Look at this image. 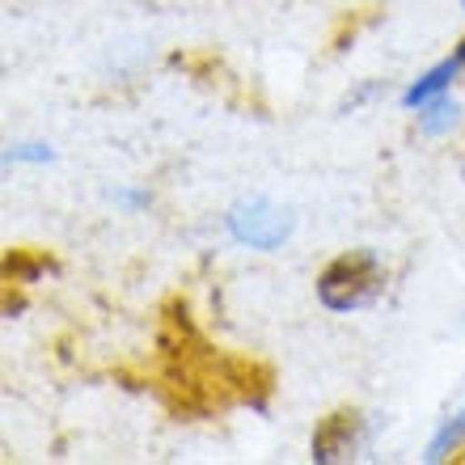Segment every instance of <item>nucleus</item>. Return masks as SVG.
<instances>
[{
    "instance_id": "nucleus-1",
    "label": "nucleus",
    "mask_w": 465,
    "mask_h": 465,
    "mask_svg": "<svg viewBox=\"0 0 465 465\" xmlns=\"http://www.w3.org/2000/svg\"><path fill=\"white\" fill-rule=\"evenodd\" d=\"M385 292V267L372 250H347L318 275V301L331 313H355Z\"/></svg>"
},
{
    "instance_id": "nucleus-2",
    "label": "nucleus",
    "mask_w": 465,
    "mask_h": 465,
    "mask_svg": "<svg viewBox=\"0 0 465 465\" xmlns=\"http://www.w3.org/2000/svg\"><path fill=\"white\" fill-rule=\"evenodd\" d=\"M229 232L250 250H275L292 237V212L271 199H242L229 208Z\"/></svg>"
},
{
    "instance_id": "nucleus-3",
    "label": "nucleus",
    "mask_w": 465,
    "mask_h": 465,
    "mask_svg": "<svg viewBox=\"0 0 465 465\" xmlns=\"http://www.w3.org/2000/svg\"><path fill=\"white\" fill-rule=\"evenodd\" d=\"M364 436V419L355 406H339L326 419H318L313 428V461L318 465H334V461H351Z\"/></svg>"
},
{
    "instance_id": "nucleus-4",
    "label": "nucleus",
    "mask_w": 465,
    "mask_h": 465,
    "mask_svg": "<svg viewBox=\"0 0 465 465\" xmlns=\"http://www.w3.org/2000/svg\"><path fill=\"white\" fill-rule=\"evenodd\" d=\"M461 64H465V43L461 47H457V55H449V60H440L436 64V68H431V73H423L415 81V85L406 89V106H411V111H415V106H428L431 98H440L444 89H449V81H453L457 73H461Z\"/></svg>"
},
{
    "instance_id": "nucleus-5",
    "label": "nucleus",
    "mask_w": 465,
    "mask_h": 465,
    "mask_svg": "<svg viewBox=\"0 0 465 465\" xmlns=\"http://www.w3.org/2000/svg\"><path fill=\"white\" fill-rule=\"evenodd\" d=\"M51 271V254H43V250H25V245H17V250H9L5 254V283H35L38 275H47Z\"/></svg>"
},
{
    "instance_id": "nucleus-6",
    "label": "nucleus",
    "mask_w": 465,
    "mask_h": 465,
    "mask_svg": "<svg viewBox=\"0 0 465 465\" xmlns=\"http://www.w3.org/2000/svg\"><path fill=\"white\" fill-rule=\"evenodd\" d=\"M461 444H465V411L461 415H453L440 431H436V440H431V449H428V461H444V457H453Z\"/></svg>"
},
{
    "instance_id": "nucleus-7",
    "label": "nucleus",
    "mask_w": 465,
    "mask_h": 465,
    "mask_svg": "<svg viewBox=\"0 0 465 465\" xmlns=\"http://www.w3.org/2000/svg\"><path fill=\"white\" fill-rule=\"evenodd\" d=\"M453 123H457V102L453 98H431L428 102V111H423V132L440 135V132H449Z\"/></svg>"
},
{
    "instance_id": "nucleus-8",
    "label": "nucleus",
    "mask_w": 465,
    "mask_h": 465,
    "mask_svg": "<svg viewBox=\"0 0 465 465\" xmlns=\"http://www.w3.org/2000/svg\"><path fill=\"white\" fill-rule=\"evenodd\" d=\"M9 161H51V148H43V144L9 148Z\"/></svg>"
},
{
    "instance_id": "nucleus-9",
    "label": "nucleus",
    "mask_w": 465,
    "mask_h": 465,
    "mask_svg": "<svg viewBox=\"0 0 465 465\" xmlns=\"http://www.w3.org/2000/svg\"><path fill=\"white\" fill-rule=\"evenodd\" d=\"M461 5H465V0H461Z\"/></svg>"
}]
</instances>
